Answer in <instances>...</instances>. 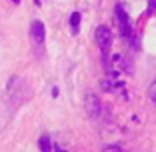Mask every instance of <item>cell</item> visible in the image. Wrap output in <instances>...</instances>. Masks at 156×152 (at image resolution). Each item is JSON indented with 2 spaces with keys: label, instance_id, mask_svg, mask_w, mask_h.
<instances>
[{
  "label": "cell",
  "instance_id": "6da1fadb",
  "mask_svg": "<svg viewBox=\"0 0 156 152\" xmlns=\"http://www.w3.org/2000/svg\"><path fill=\"white\" fill-rule=\"evenodd\" d=\"M96 42H98V46H100V50L108 52V48H110L112 44V32H110V28H106V26H100L96 30Z\"/></svg>",
  "mask_w": 156,
  "mask_h": 152
},
{
  "label": "cell",
  "instance_id": "7a4b0ae2",
  "mask_svg": "<svg viewBox=\"0 0 156 152\" xmlns=\"http://www.w3.org/2000/svg\"><path fill=\"white\" fill-rule=\"evenodd\" d=\"M30 34H32L34 42H36L38 46H42L46 40V30H44V24L40 22V20H32V24H30Z\"/></svg>",
  "mask_w": 156,
  "mask_h": 152
},
{
  "label": "cell",
  "instance_id": "3957f363",
  "mask_svg": "<svg viewBox=\"0 0 156 152\" xmlns=\"http://www.w3.org/2000/svg\"><path fill=\"white\" fill-rule=\"evenodd\" d=\"M100 100H98V96H94L92 92H86V110L90 116H94V118H98L100 116Z\"/></svg>",
  "mask_w": 156,
  "mask_h": 152
},
{
  "label": "cell",
  "instance_id": "277c9868",
  "mask_svg": "<svg viewBox=\"0 0 156 152\" xmlns=\"http://www.w3.org/2000/svg\"><path fill=\"white\" fill-rule=\"evenodd\" d=\"M80 20H82V16H80V12H72V14H70V28H72V32H74V34L78 32V26H80Z\"/></svg>",
  "mask_w": 156,
  "mask_h": 152
},
{
  "label": "cell",
  "instance_id": "5b68a950",
  "mask_svg": "<svg viewBox=\"0 0 156 152\" xmlns=\"http://www.w3.org/2000/svg\"><path fill=\"white\" fill-rule=\"evenodd\" d=\"M116 14H118V22H120V26L128 24V16H126V12H124L122 4H118V6H116Z\"/></svg>",
  "mask_w": 156,
  "mask_h": 152
},
{
  "label": "cell",
  "instance_id": "8992f818",
  "mask_svg": "<svg viewBox=\"0 0 156 152\" xmlns=\"http://www.w3.org/2000/svg\"><path fill=\"white\" fill-rule=\"evenodd\" d=\"M40 148H42V150H50V148H52L50 138H48V136H42V138H40Z\"/></svg>",
  "mask_w": 156,
  "mask_h": 152
},
{
  "label": "cell",
  "instance_id": "52a82bcc",
  "mask_svg": "<svg viewBox=\"0 0 156 152\" xmlns=\"http://www.w3.org/2000/svg\"><path fill=\"white\" fill-rule=\"evenodd\" d=\"M148 96H150V100L156 104V82L150 84V88H148Z\"/></svg>",
  "mask_w": 156,
  "mask_h": 152
},
{
  "label": "cell",
  "instance_id": "ba28073f",
  "mask_svg": "<svg viewBox=\"0 0 156 152\" xmlns=\"http://www.w3.org/2000/svg\"><path fill=\"white\" fill-rule=\"evenodd\" d=\"M106 152H122V146H118V144H110V146L104 148Z\"/></svg>",
  "mask_w": 156,
  "mask_h": 152
},
{
  "label": "cell",
  "instance_id": "9c48e42d",
  "mask_svg": "<svg viewBox=\"0 0 156 152\" xmlns=\"http://www.w3.org/2000/svg\"><path fill=\"white\" fill-rule=\"evenodd\" d=\"M148 10L150 14H156V0H148Z\"/></svg>",
  "mask_w": 156,
  "mask_h": 152
},
{
  "label": "cell",
  "instance_id": "30bf717a",
  "mask_svg": "<svg viewBox=\"0 0 156 152\" xmlns=\"http://www.w3.org/2000/svg\"><path fill=\"white\" fill-rule=\"evenodd\" d=\"M102 88H104V90H112V88H114V84H112L110 80H102Z\"/></svg>",
  "mask_w": 156,
  "mask_h": 152
},
{
  "label": "cell",
  "instance_id": "8fae6325",
  "mask_svg": "<svg viewBox=\"0 0 156 152\" xmlns=\"http://www.w3.org/2000/svg\"><path fill=\"white\" fill-rule=\"evenodd\" d=\"M12 2H14V4H20V0H12Z\"/></svg>",
  "mask_w": 156,
  "mask_h": 152
}]
</instances>
